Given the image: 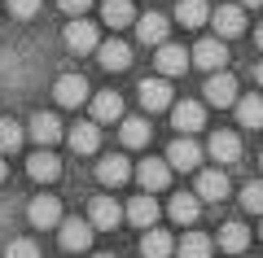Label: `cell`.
<instances>
[{"mask_svg": "<svg viewBox=\"0 0 263 258\" xmlns=\"http://www.w3.org/2000/svg\"><path fill=\"white\" fill-rule=\"evenodd\" d=\"M92 223L88 219H62L57 223V241H62V249L66 254H84L88 245H92Z\"/></svg>", "mask_w": 263, "mask_h": 258, "instance_id": "cell-1", "label": "cell"}, {"mask_svg": "<svg viewBox=\"0 0 263 258\" xmlns=\"http://www.w3.org/2000/svg\"><path fill=\"white\" fill-rule=\"evenodd\" d=\"M62 39H66L70 53H97V44H101V35H97V27L88 18H70L66 31H62Z\"/></svg>", "mask_w": 263, "mask_h": 258, "instance_id": "cell-2", "label": "cell"}, {"mask_svg": "<svg viewBox=\"0 0 263 258\" xmlns=\"http://www.w3.org/2000/svg\"><path fill=\"white\" fill-rule=\"evenodd\" d=\"M171 127H176L180 136L202 131V127H206V110H202V101H176V105H171Z\"/></svg>", "mask_w": 263, "mask_h": 258, "instance_id": "cell-3", "label": "cell"}, {"mask_svg": "<svg viewBox=\"0 0 263 258\" xmlns=\"http://www.w3.org/2000/svg\"><path fill=\"white\" fill-rule=\"evenodd\" d=\"M123 219H127V214H123V206L114 202V197H92V206H88V223H92L97 232H114Z\"/></svg>", "mask_w": 263, "mask_h": 258, "instance_id": "cell-4", "label": "cell"}, {"mask_svg": "<svg viewBox=\"0 0 263 258\" xmlns=\"http://www.w3.org/2000/svg\"><path fill=\"white\" fill-rule=\"evenodd\" d=\"M136 96H141V105L145 110H171V83H167V74H158V79H141V88H136Z\"/></svg>", "mask_w": 263, "mask_h": 258, "instance_id": "cell-5", "label": "cell"}, {"mask_svg": "<svg viewBox=\"0 0 263 258\" xmlns=\"http://www.w3.org/2000/svg\"><path fill=\"white\" fill-rule=\"evenodd\" d=\"M167 162H171V171H197L202 166V145L189 136H176L167 149Z\"/></svg>", "mask_w": 263, "mask_h": 258, "instance_id": "cell-6", "label": "cell"}, {"mask_svg": "<svg viewBox=\"0 0 263 258\" xmlns=\"http://www.w3.org/2000/svg\"><path fill=\"white\" fill-rule=\"evenodd\" d=\"M211 27H215L219 39H237L246 31V9L241 5H219V9L211 13Z\"/></svg>", "mask_w": 263, "mask_h": 258, "instance_id": "cell-7", "label": "cell"}, {"mask_svg": "<svg viewBox=\"0 0 263 258\" xmlns=\"http://www.w3.org/2000/svg\"><path fill=\"white\" fill-rule=\"evenodd\" d=\"M53 96H57V105H66V110H79V105L88 101V79L84 74H62V79L53 83Z\"/></svg>", "mask_w": 263, "mask_h": 258, "instance_id": "cell-8", "label": "cell"}, {"mask_svg": "<svg viewBox=\"0 0 263 258\" xmlns=\"http://www.w3.org/2000/svg\"><path fill=\"white\" fill-rule=\"evenodd\" d=\"M136 180H141L145 193H162V188L171 184V162H162V157H145V162L136 166Z\"/></svg>", "mask_w": 263, "mask_h": 258, "instance_id": "cell-9", "label": "cell"}, {"mask_svg": "<svg viewBox=\"0 0 263 258\" xmlns=\"http://www.w3.org/2000/svg\"><path fill=\"white\" fill-rule=\"evenodd\" d=\"M27 219H31V228H57V223H62V202H57L53 193H40L35 202L27 206Z\"/></svg>", "mask_w": 263, "mask_h": 258, "instance_id": "cell-10", "label": "cell"}, {"mask_svg": "<svg viewBox=\"0 0 263 258\" xmlns=\"http://www.w3.org/2000/svg\"><path fill=\"white\" fill-rule=\"evenodd\" d=\"M206 105H219V110L237 105V79H233V74L211 70V79H206Z\"/></svg>", "mask_w": 263, "mask_h": 258, "instance_id": "cell-11", "label": "cell"}, {"mask_svg": "<svg viewBox=\"0 0 263 258\" xmlns=\"http://www.w3.org/2000/svg\"><path fill=\"white\" fill-rule=\"evenodd\" d=\"M193 66H202V70H224V62H228V48H224V39H197V48L193 53Z\"/></svg>", "mask_w": 263, "mask_h": 258, "instance_id": "cell-12", "label": "cell"}, {"mask_svg": "<svg viewBox=\"0 0 263 258\" xmlns=\"http://www.w3.org/2000/svg\"><path fill=\"white\" fill-rule=\"evenodd\" d=\"M27 175L35 180V184H53V180L62 175V157L48 153V149H40V153L27 157Z\"/></svg>", "mask_w": 263, "mask_h": 258, "instance_id": "cell-13", "label": "cell"}, {"mask_svg": "<svg viewBox=\"0 0 263 258\" xmlns=\"http://www.w3.org/2000/svg\"><path fill=\"white\" fill-rule=\"evenodd\" d=\"M206 149H211V157H215L219 166H228V162H241V136H237V131H215Z\"/></svg>", "mask_w": 263, "mask_h": 258, "instance_id": "cell-14", "label": "cell"}, {"mask_svg": "<svg viewBox=\"0 0 263 258\" xmlns=\"http://www.w3.org/2000/svg\"><path fill=\"white\" fill-rule=\"evenodd\" d=\"M97 180H101L105 188L127 184V180H132V162H127V157H119V153H114V157H101V162H97Z\"/></svg>", "mask_w": 263, "mask_h": 258, "instance_id": "cell-15", "label": "cell"}, {"mask_svg": "<svg viewBox=\"0 0 263 258\" xmlns=\"http://www.w3.org/2000/svg\"><path fill=\"white\" fill-rule=\"evenodd\" d=\"M167 214L180 223V228H189V223H197V214H202V197L197 193H176L167 206Z\"/></svg>", "mask_w": 263, "mask_h": 258, "instance_id": "cell-16", "label": "cell"}, {"mask_svg": "<svg viewBox=\"0 0 263 258\" xmlns=\"http://www.w3.org/2000/svg\"><path fill=\"white\" fill-rule=\"evenodd\" d=\"M154 62H158V74H167V79H171V74H184V66L193 62V57H189L180 44H158Z\"/></svg>", "mask_w": 263, "mask_h": 258, "instance_id": "cell-17", "label": "cell"}, {"mask_svg": "<svg viewBox=\"0 0 263 258\" xmlns=\"http://www.w3.org/2000/svg\"><path fill=\"white\" fill-rule=\"evenodd\" d=\"M66 140H70L75 153H97L101 149V127L97 123H75V127L66 131Z\"/></svg>", "mask_w": 263, "mask_h": 258, "instance_id": "cell-18", "label": "cell"}, {"mask_svg": "<svg viewBox=\"0 0 263 258\" xmlns=\"http://www.w3.org/2000/svg\"><path fill=\"white\" fill-rule=\"evenodd\" d=\"M167 31H171V22L162 18V13H145V18H136V35H141V44H167Z\"/></svg>", "mask_w": 263, "mask_h": 258, "instance_id": "cell-19", "label": "cell"}, {"mask_svg": "<svg viewBox=\"0 0 263 258\" xmlns=\"http://www.w3.org/2000/svg\"><path fill=\"white\" fill-rule=\"evenodd\" d=\"M127 223H136V228H154L158 223V202H154V193H141V197H132L127 210Z\"/></svg>", "mask_w": 263, "mask_h": 258, "instance_id": "cell-20", "label": "cell"}, {"mask_svg": "<svg viewBox=\"0 0 263 258\" xmlns=\"http://www.w3.org/2000/svg\"><path fill=\"white\" fill-rule=\"evenodd\" d=\"M97 62H101L105 70H127L132 66V48L123 44V39H105V44H97Z\"/></svg>", "mask_w": 263, "mask_h": 258, "instance_id": "cell-21", "label": "cell"}, {"mask_svg": "<svg viewBox=\"0 0 263 258\" xmlns=\"http://www.w3.org/2000/svg\"><path fill=\"white\" fill-rule=\"evenodd\" d=\"M193 193L202 197V202H224V197H228V175H224V171H202Z\"/></svg>", "mask_w": 263, "mask_h": 258, "instance_id": "cell-22", "label": "cell"}, {"mask_svg": "<svg viewBox=\"0 0 263 258\" xmlns=\"http://www.w3.org/2000/svg\"><path fill=\"white\" fill-rule=\"evenodd\" d=\"M31 140H35L40 149L57 145V140H62V123H57V114H35V118H31Z\"/></svg>", "mask_w": 263, "mask_h": 258, "instance_id": "cell-23", "label": "cell"}, {"mask_svg": "<svg viewBox=\"0 0 263 258\" xmlns=\"http://www.w3.org/2000/svg\"><path fill=\"white\" fill-rule=\"evenodd\" d=\"M141 254H145V258H171V254H176V241H171L162 228H145V236H141Z\"/></svg>", "mask_w": 263, "mask_h": 258, "instance_id": "cell-24", "label": "cell"}, {"mask_svg": "<svg viewBox=\"0 0 263 258\" xmlns=\"http://www.w3.org/2000/svg\"><path fill=\"white\" fill-rule=\"evenodd\" d=\"M233 110H237V123H241V127H250V131H259L263 127V96H237V105H233Z\"/></svg>", "mask_w": 263, "mask_h": 258, "instance_id": "cell-25", "label": "cell"}, {"mask_svg": "<svg viewBox=\"0 0 263 258\" xmlns=\"http://www.w3.org/2000/svg\"><path fill=\"white\" fill-rule=\"evenodd\" d=\"M176 22L180 27H202V22H211V5L206 0H176Z\"/></svg>", "mask_w": 263, "mask_h": 258, "instance_id": "cell-26", "label": "cell"}, {"mask_svg": "<svg viewBox=\"0 0 263 258\" xmlns=\"http://www.w3.org/2000/svg\"><path fill=\"white\" fill-rule=\"evenodd\" d=\"M123 118V96L119 92H97L92 96V123H114Z\"/></svg>", "mask_w": 263, "mask_h": 258, "instance_id": "cell-27", "label": "cell"}, {"mask_svg": "<svg viewBox=\"0 0 263 258\" xmlns=\"http://www.w3.org/2000/svg\"><path fill=\"white\" fill-rule=\"evenodd\" d=\"M119 140L127 149H145V145H149V118H123Z\"/></svg>", "mask_w": 263, "mask_h": 258, "instance_id": "cell-28", "label": "cell"}, {"mask_svg": "<svg viewBox=\"0 0 263 258\" xmlns=\"http://www.w3.org/2000/svg\"><path fill=\"white\" fill-rule=\"evenodd\" d=\"M101 18H105V27H127V22H136V9H132V0H105L101 5Z\"/></svg>", "mask_w": 263, "mask_h": 258, "instance_id": "cell-29", "label": "cell"}, {"mask_svg": "<svg viewBox=\"0 0 263 258\" xmlns=\"http://www.w3.org/2000/svg\"><path fill=\"white\" fill-rule=\"evenodd\" d=\"M246 245H250V228H246V223H224V228H219V249L241 254Z\"/></svg>", "mask_w": 263, "mask_h": 258, "instance_id": "cell-30", "label": "cell"}, {"mask_svg": "<svg viewBox=\"0 0 263 258\" xmlns=\"http://www.w3.org/2000/svg\"><path fill=\"white\" fill-rule=\"evenodd\" d=\"M211 249H215V241L202 236V232H184V241L176 245L180 258H211Z\"/></svg>", "mask_w": 263, "mask_h": 258, "instance_id": "cell-31", "label": "cell"}, {"mask_svg": "<svg viewBox=\"0 0 263 258\" xmlns=\"http://www.w3.org/2000/svg\"><path fill=\"white\" fill-rule=\"evenodd\" d=\"M22 145V127L13 118H0V153H13Z\"/></svg>", "mask_w": 263, "mask_h": 258, "instance_id": "cell-32", "label": "cell"}, {"mask_svg": "<svg viewBox=\"0 0 263 258\" xmlns=\"http://www.w3.org/2000/svg\"><path fill=\"white\" fill-rule=\"evenodd\" d=\"M241 206L250 214H263V180H250V184L241 188Z\"/></svg>", "mask_w": 263, "mask_h": 258, "instance_id": "cell-33", "label": "cell"}, {"mask_svg": "<svg viewBox=\"0 0 263 258\" xmlns=\"http://www.w3.org/2000/svg\"><path fill=\"white\" fill-rule=\"evenodd\" d=\"M5 258H40V245H35V241H27V236H18V241H9Z\"/></svg>", "mask_w": 263, "mask_h": 258, "instance_id": "cell-34", "label": "cell"}, {"mask_svg": "<svg viewBox=\"0 0 263 258\" xmlns=\"http://www.w3.org/2000/svg\"><path fill=\"white\" fill-rule=\"evenodd\" d=\"M5 9H9L13 18H22V22H27V18H35V13H40V0H9Z\"/></svg>", "mask_w": 263, "mask_h": 258, "instance_id": "cell-35", "label": "cell"}, {"mask_svg": "<svg viewBox=\"0 0 263 258\" xmlns=\"http://www.w3.org/2000/svg\"><path fill=\"white\" fill-rule=\"evenodd\" d=\"M57 9L70 13V18H84V13L92 9V0H57Z\"/></svg>", "mask_w": 263, "mask_h": 258, "instance_id": "cell-36", "label": "cell"}, {"mask_svg": "<svg viewBox=\"0 0 263 258\" xmlns=\"http://www.w3.org/2000/svg\"><path fill=\"white\" fill-rule=\"evenodd\" d=\"M254 79H259V88H263V62H259V66H254Z\"/></svg>", "mask_w": 263, "mask_h": 258, "instance_id": "cell-37", "label": "cell"}, {"mask_svg": "<svg viewBox=\"0 0 263 258\" xmlns=\"http://www.w3.org/2000/svg\"><path fill=\"white\" fill-rule=\"evenodd\" d=\"M254 44H259V48H263V27H259V31H254Z\"/></svg>", "mask_w": 263, "mask_h": 258, "instance_id": "cell-38", "label": "cell"}, {"mask_svg": "<svg viewBox=\"0 0 263 258\" xmlns=\"http://www.w3.org/2000/svg\"><path fill=\"white\" fill-rule=\"evenodd\" d=\"M0 184H5V153H0Z\"/></svg>", "mask_w": 263, "mask_h": 258, "instance_id": "cell-39", "label": "cell"}, {"mask_svg": "<svg viewBox=\"0 0 263 258\" xmlns=\"http://www.w3.org/2000/svg\"><path fill=\"white\" fill-rule=\"evenodd\" d=\"M241 5H263V0H241Z\"/></svg>", "mask_w": 263, "mask_h": 258, "instance_id": "cell-40", "label": "cell"}, {"mask_svg": "<svg viewBox=\"0 0 263 258\" xmlns=\"http://www.w3.org/2000/svg\"><path fill=\"white\" fill-rule=\"evenodd\" d=\"M92 258H114V254H92Z\"/></svg>", "mask_w": 263, "mask_h": 258, "instance_id": "cell-41", "label": "cell"}, {"mask_svg": "<svg viewBox=\"0 0 263 258\" xmlns=\"http://www.w3.org/2000/svg\"><path fill=\"white\" fill-rule=\"evenodd\" d=\"M259 166H263V157H259Z\"/></svg>", "mask_w": 263, "mask_h": 258, "instance_id": "cell-42", "label": "cell"}, {"mask_svg": "<svg viewBox=\"0 0 263 258\" xmlns=\"http://www.w3.org/2000/svg\"><path fill=\"white\" fill-rule=\"evenodd\" d=\"M259 236H263V228H259Z\"/></svg>", "mask_w": 263, "mask_h": 258, "instance_id": "cell-43", "label": "cell"}]
</instances>
